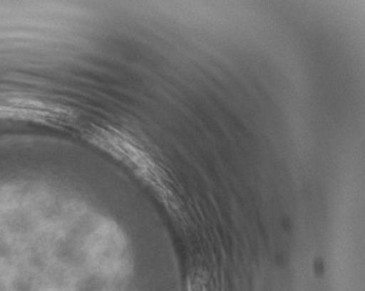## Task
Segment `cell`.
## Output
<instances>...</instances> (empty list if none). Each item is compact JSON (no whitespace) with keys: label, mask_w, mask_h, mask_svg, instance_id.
Returning <instances> with one entry per match:
<instances>
[{"label":"cell","mask_w":365,"mask_h":291,"mask_svg":"<svg viewBox=\"0 0 365 291\" xmlns=\"http://www.w3.org/2000/svg\"><path fill=\"white\" fill-rule=\"evenodd\" d=\"M0 121H27L50 128L78 124V111L49 97L28 93H0Z\"/></svg>","instance_id":"obj_1"}]
</instances>
